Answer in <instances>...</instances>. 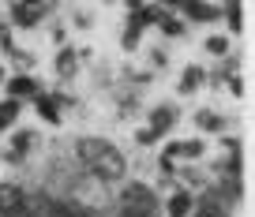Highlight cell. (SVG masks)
<instances>
[{"instance_id": "obj_1", "label": "cell", "mask_w": 255, "mask_h": 217, "mask_svg": "<svg viewBox=\"0 0 255 217\" xmlns=\"http://www.w3.org/2000/svg\"><path fill=\"white\" fill-rule=\"evenodd\" d=\"M75 161H79L83 172L98 176L102 184H120V180L128 176V157H124L113 143L94 139V135L75 139Z\"/></svg>"}, {"instance_id": "obj_2", "label": "cell", "mask_w": 255, "mask_h": 217, "mask_svg": "<svg viewBox=\"0 0 255 217\" xmlns=\"http://www.w3.org/2000/svg\"><path fill=\"white\" fill-rule=\"evenodd\" d=\"M117 206H131V210H143V214L158 217L161 202H158V191H154L150 184H143V180H128V184L117 191Z\"/></svg>"}, {"instance_id": "obj_3", "label": "cell", "mask_w": 255, "mask_h": 217, "mask_svg": "<svg viewBox=\"0 0 255 217\" xmlns=\"http://www.w3.org/2000/svg\"><path fill=\"white\" fill-rule=\"evenodd\" d=\"M105 187H109V184H102L98 176L83 172V176L72 184V195H75L72 202H79V206H87V210H94V214H102V210L109 206V191H105Z\"/></svg>"}, {"instance_id": "obj_4", "label": "cell", "mask_w": 255, "mask_h": 217, "mask_svg": "<svg viewBox=\"0 0 255 217\" xmlns=\"http://www.w3.org/2000/svg\"><path fill=\"white\" fill-rule=\"evenodd\" d=\"M229 214H233L229 202H225L210 184H203V191L195 195V202H191V217H229Z\"/></svg>"}, {"instance_id": "obj_5", "label": "cell", "mask_w": 255, "mask_h": 217, "mask_svg": "<svg viewBox=\"0 0 255 217\" xmlns=\"http://www.w3.org/2000/svg\"><path fill=\"white\" fill-rule=\"evenodd\" d=\"M34 146H38V135H34V131H11V143L4 146V153H0V161H4V165H23L26 157H30V150Z\"/></svg>"}, {"instance_id": "obj_6", "label": "cell", "mask_w": 255, "mask_h": 217, "mask_svg": "<svg viewBox=\"0 0 255 217\" xmlns=\"http://www.w3.org/2000/svg\"><path fill=\"white\" fill-rule=\"evenodd\" d=\"M176 120H180V109H176V101H161L150 109V120H146V128H154L161 139L169 135V131L176 128Z\"/></svg>"}, {"instance_id": "obj_7", "label": "cell", "mask_w": 255, "mask_h": 217, "mask_svg": "<svg viewBox=\"0 0 255 217\" xmlns=\"http://www.w3.org/2000/svg\"><path fill=\"white\" fill-rule=\"evenodd\" d=\"M30 101H34V109H38V116H41L45 124H60V116H64V105H68L64 97L45 94V90H38V94H34Z\"/></svg>"}, {"instance_id": "obj_8", "label": "cell", "mask_w": 255, "mask_h": 217, "mask_svg": "<svg viewBox=\"0 0 255 217\" xmlns=\"http://www.w3.org/2000/svg\"><path fill=\"white\" fill-rule=\"evenodd\" d=\"M49 4H15L11 0V26H23V30H30V26H38L41 19H45Z\"/></svg>"}, {"instance_id": "obj_9", "label": "cell", "mask_w": 255, "mask_h": 217, "mask_svg": "<svg viewBox=\"0 0 255 217\" xmlns=\"http://www.w3.org/2000/svg\"><path fill=\"white\" fill-rule=\"evenodd\" d=\"M4 90H8V97H15V101H30L41 86H38V79H34V75L19 72V75H11V79H4Z\"/></svg>"}, {"instance_id": "obj_10", "label": "cell", "mask_w": 255, "mask_h": 217, "mask_svg": "<svg viewBox=\"0 0 255 217\" xmlns=\"http://www.w3.org/2000/svg\"><path fill=\"white\" fill-rule=\"evenodd\" d=\"M191 202H195V191L173 184V191H169V199H165V214L169 217H191Z\"/></svg>"}, {"instance_id": "obj_11", "label": "cell", "mask_w": 255, "mask_h": 217, "mask_svg": "<svg viewBox=\"0 0 255 217\" xmlns=\"http://www.w3.org/2000/svg\"><path fill=\"white\" fill-rule=\"evenodd\" d=\"M203 82H207V72H203L199 64H188L184 68V75H180V82H176V94H195V90H203Z\"/></svg>"}, {"instance_id": "obj_12", "label": "cell", "mask_w": 255, "mask_h": 217, "mask_svg": "<svg viewBox=\"0 0 255 217\" xmlns=\"http://www.w3.org/2000/svg\"><path fill=\"white\" fill-rule=\"evenodd\" d=\"M23 199H26L23 184H15V180H4V184H0V214H11Z\"/></svg>"}, {"instance_id": "obj_13", "label": "cell", "mask_w": 255, "mask_h": 217, "mask_svg": "<svg viewBox=\"0 0 255 217\" xmlns=\"http://www.w3.org/2000/svg\"><path fill=\"white\" fill-rule=\"evenodd\" d=\"M19 116H23V101H15V97H4V101H0V131H11Z\"/></svg>"}, {"instance_id": "obj_14", "label": "cell", "mask_w": 255, "mask_h": 217, "mask_svg": "<svg viewBox=\"0 0 255 217\" xmlns=\"http://www.w3.org/2000/svg\"><path fill=\"white\" fill-rule=\"evenodd\" d=\"M154 26H158L165 38H180V34H184V23H180V19H176L169 8H161V15L154 19Z\"/></svg>"}, {"instance_id": "obj_15", "label": "cell", "mask_w": 255, "mask_h": 217, "mask_svg": "<svg viewBox=\"0 0 255 217\" xmlns=\"http://www.w3.org/2000/svg\"><path fill=\"white\" fill-rule=\"evenodd\" d=\"M203 49H207V53H210V57H229V53H233V38H225V34H210V38L207 41H203Z\"/></svg>"}, {"instance_id": "obj_16", "label": "cell", "mask_w": 255, "mask_h": 217, "mask_svg": "<svg viewBox=\"0 0 255 217\" xmlns=\"http://www.w3.org/2000/svg\"><path fill=\"white\" fill-rule=\"evenodd\" d=\"M195 128L199 131H225V120L218 113H210V109H199L195 113Z\"/></svg>"}, {"instance_id": "obj_17", "label": "cell", "mask_w": 255, "mask_h": 217, "mask_svg": "<svg viewBox=\"0 0 255 217\" xmlns=\"http://www.w3.org/2000/svg\"><path fill=\"white\" fill-rule=\"evenodd\" d=\"M203 153H207V143L203 139H188V143H180V161H203Z\"/></svg>"}, {"instance_id": "obj_18", "label": "cell", "mask_w": 255, "mask_h": 217, "mask_svg": "<svg viewBox=\"0 0 255 217\" xmlns=\"http://www.w3.org/2000/svg\"><path fill=\"white\" fill-rule=\"evenodd\" d=\"M75 60H79V53H72V49H68V53H60V57H56V72H60L64 79H68V75H75Z\"/></svg>"}, {"instance_id": "obj_19", "label": "cell", "mask_w": 255, "mask_h": 217, "mask_svg": "<svg viewBox=\"0 0 255 217\" xmlns=\"http://www.w3.org/2000/svg\"><path fill=\"white\" fill-rule=\"evenodd\" d=\"M225 23L233 34H240V0H225Z\"/></svg>"}, {"instance_id": "obj_20", "label": "cell", "mask_w": 255, "mask_h": 217, "mask_svg": "<svg viewBox=\"0 0 255 217\" xmlns=\"http://www.w3.org/2000/svg\"><path fill=\"white\" fill-rule=\"evenodd\" d=\"M158 139H161V135H158L154 128H139V131H135V143H139V146H154Z\"/></svg>"}, {"instance_id": "obj_21", "label": "cell", "mask_w": 255, "mask_h": 217, "mask_svg": "<svg viewBox=\"0 0 255 217\" xmlns=\"http://www.w3.org/2000/svg\"><path fill=\"white\" fill-rule=\"evenodd\" d=\"M113 217H150V214H143V210H131V206H117V214Z\"/></svg>"}, {"instance_id": "obj_22", "label": "cell", "mask_w": 255, "mask_h": 217, "mask_svg": "<svg viewBox=\"0 0 255 217\" xmlns=\"http://www.w3.org/2000/svg\"><path fill=\"white\" fill-rule=\"evenodd\" d=\"M72 217H102V214H94V210H87V206H79V202H72Z\"/></svg>"}, {"instance_id": "obj_23", "label": "cell", "mask_w": 255, "mask_h": 217, "mask_svg": "<svg viewBox=\"0 0 255 217\" xmlns=\"http://www.w3.org/2000/svg\"><path fill=\"white\" fill-rule=\"evenodd\" d=\"M4 72H8V68H0V86H4V79H8V75H4Z\"/></svg>"}, {"instance_id": "obj_24", "label": "cell", "mask_w": 255, "mask_h": 217, "mask_svg": "<svg viewBox=\"0 0 255 217\" xmlns=\"http://www.w3.org/2000/svg\"><path fill=\"white\" fill-rule=\"evenodd\" d=\"M0 217H4V214H0Z\"/></svg>"}]
</instances>
